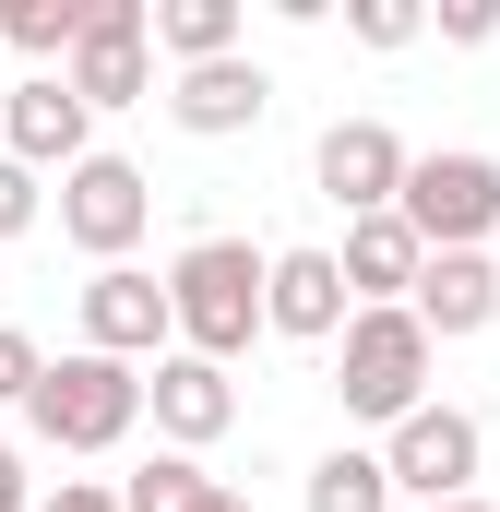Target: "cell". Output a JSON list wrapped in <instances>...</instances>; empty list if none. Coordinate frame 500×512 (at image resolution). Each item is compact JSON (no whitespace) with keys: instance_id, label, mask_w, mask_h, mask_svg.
Segmentation results:
<instances>
[{"instance_id":"1","label":"cell","mask_w":500,"mask_h":512,"mask_svg":"<svg viewBox=\"0 0 500 512\" xmlns=\"http://www.w3.org/2000/svg\"><path fill=\"white\" fill-rule=\"evenodd\" d=\"M167 334H179V358H250V334H262V251L250 239H191V251L167 262Z\"/></svg>"},{"instance_id":"2","label":"cell","mask_w":500,"mask_h":512,"mask_svg":"<svg viewBox=\"0 0 500 512\" xmlns=\"http://www.w3.org/2000/svg\"><path fill=\"white\" fill-rule=\"evenodd\" d=\"M24 417H36V441H60V453H120L131 429H143V370L120 358H48L36 393H24Z\"/></svg>"},{"instance_id":"3","label":"cell","mask_w":500,"mask_h":512,"mask_svg":"<svg viewBox=\"0 0 500 512\" xmlns=\"http://www.w3.org/2000/svg\"><path fill=\"white\" fill-rule=\"evenodd\" d=\"M429 334L405 322V310H346V334H334V393H346V417H370V429H393V417H417L429 405Z\"/></svg>"},{"instance_id":"4","label":"cell","mask_w":500,"mask_h":512,"mask_svg":"<svg viewBox=\"0 0 500 512\" xmlns=\"http://www.w3.org/2000/svg\"><path fill=\"white\" fill-rule=\"evenodd\" d=\"M393 215L417 227V251H489V239H500V155H477V143L405 155Z\"/></svg>"},{"instance_id":"5","label":"cell","mask_w":500,"mask_h":512,"mask_svg":"<svg viewBox=\"0 0 500 512\" xmlns=\"http://www.w3.org/2000/svg\"><path fill=\"white\" fill-rule=\"evenodd\" d=\"M477 465H489V429L465 417V405H417V417H393L381 429V477H393V501H477Z\"/></svg>"},{"instance_id":"6","label":"cell","mask_w":500,"mask_h":512,"mask_svg":"<svg viewBox=\"0 0 500 512\" xmlns=\"http://www.w3.org/2000/svg\"><path fill=\"white\" fill-rule=\"evenodd\" d=\"M60 84L84 96V120H96V108H143V96H155V48H143V0H84V36H72Z\"/></svg>"},{"instance_id":"7","label":"cell","mask_w":500,"mask_h":512,"mask_svg":"<svg viewBox=\"0 0 500 512\" xmlns=\"http://www.w3.org/2000/svg\"><path fill=\"white\" fill-rule=\"evenodd\" d=\"M143 227H155V191H143L131 155H84V167H60V239H72V251L131 262Z\"/></svg>"},{"instance_id":"8","label":"cell","mask_w":500,"mask_h":512,"mask_svg":"<svg viewBox=\"0 0 500 512\" xmlns=\"http://www.w3.org/2000/svg\"><path fill=\"white\" fill-rule=\"evenodd\" d=\"M84 358H120V370L167 358V274H143V262H96L84 274Z\"/></svg>"},{"instance_id":"9","label":"cell","mask_w":500,"mask_h":512,"mask_svg":"<svg viewBox=\"0 0 500 512\" xmlns=\"http://www.w3.org/2000/svg\"><path fill=\"white\" fill-rule=\"evenodd\" d=\"M143 417H155V441H167V453H191V465H203V453L239 429V382H227L215 358H179V346H167V358L143 370Z\"/></svg>"},{"instance_id":"10","label":"cell","mask_w":500,"mask_h":512,"mask_svg":"<svg viewBox=\"0 0 500 512\" xmlns=\"http://www.w3.org/2000/svg\"><path fill=\"white\" fill-rule=\"evenodd\" d=\"M310 179H322V203L358 227V215H393V191H405V131L393 120H334L310 143Z\"/></svg>"},{"instance_id":"11","label":"cell","mask_w":500,"mask_h":512,"mask_svg":"<svg viewBox=\"0 0 500 512\" xmlns=\"http://www.w3.org/2000/svg\"><path fill=\"white\" fill-rule=\"evenodd\" d=\"M262 334H286V346H334L346 334L334 251H262Z\"/></svg>"},{"instance_id":"12","label":"cell","mask_w":500,"mask_h":512,"mask_svg":"<svg viewBox=\"0 0 500 512\" xmlns=\"http://www.w3.org/2000/svg\"><path fill=\"white\" fill-rule=\"evenodd\" d=\"M84 96H72V84H60V72H36V84H12V96H0V155H12V167H36V179H48V167H84V155H96V143H84Z\"/></svg>"},{"instance_id":"13","label":"cell","mask_w":500,"mask_h":512,"mask_svg":"<svg viewBox=\"0 0 500 512\" xmlns=\"http://www.w3.org/2000/svg\"><path fill=\"white\" fill-rule=\"evenodd\" d=\"M489 310H500V262H489V251H429V262H417V286H405V322H417L429 346L489 334Z\"/></svg>"},{"instance_id":"14","label":"cell","mask_w":500,"mask_h":512,"mask_svg":"<svg viewBox=\"0 0 500 512\" xmlns=\"http://www.w3.org/2000/svg\"><path fill=\"white\" fill-rule=\"evenodd\" d=\"M262 108H274V84H262V60H203V72H179V84H167V120L191 131V143H227V131H250L262 120Z\"/></svg>"},{"instance_id":"15","label":"cell","mask_w":500,"mask_h":512,"mask_svg":"<svg viewBox=\"0 0 500 512\" xmlns=\"http://www.w3.org/2000/svg\"><path fill=\"white\" fill-rule=\"evenodd\" d=\"M417 227L405 215H358L346 227V251H334V274H346V310H405V286H417Z\"/></svg>"},{"instance_id":"16","label":"cell","mask_w":500,"mask_h":512,"mask_svg":"<svg viewBox=\"0 0 500 512\" xmlns=\"http://www.w3.org/2000/svg\"><path fill=\"white\" fill-rule=\"evenodd\" d=\"M143 48H155V60H179V72L239 60V0H155V12H143Z\"/></svg>"},{"instance_id":"17","label":"cell","mask_w":500,"mask_h":512,"mask_svg":"<svg viewBox=\"0 0 500 512\" xmlns=\"http://www.w3.org/2000/svg\"><path fill=\"white\" fill-rule=\"evenodd\" d=\"M310 512H393V477H381V453L334 441V453L310 465Z\"/></svg>"},{"instance_id":"18","label":"cell","mask_w":500,"mask_h":512,"mask_svg":"<svg viewBox=\"0 0 500 512\" xmlns=\"http://www.w3.org/2000/svg\"><path fill=\"white\" fill-rule=\"evenodd\" d=\"M72 36H84V0H0V48H24V60H72Z\"/></svg>"},{"instance_id":"19","label":"cell","mask_w":500,"mask_h":512,"mask_svg":"<svg viewBox=\"0 0 500 512\" xmlns=\"http://www.w3.org/2000/svg\"><path fill=\"white\" fill-rule=\"evenodd\" d=\"M215 501V477L191 465V453H155V465H131V489H120V512H203Z\"/></svg>"},{"instance_id":"20","label":"cell","mask_w":500,"mask_h":512,"mask_svg":"<svg viewBox=\"0 0 500 512\" xmlns=\"http://www.w3.org/2000/svg\"><path fill=\"white\" fill-rule=\"evenodd\" d=\"M346 36H358V48H405V36H417V0H358Z\"/></svg>"},{"instance_id":"21","label":"cell","mask_w":500,"mask_h":512,"mask_svg":"<svg viewBox=\"0 0 500 512\" xmlns=\"http://www.w3.org/2000/svg\"><path fill=\"white\" fill-rule=\"evenodd\" d=\"M36 215H48V191H36V167H12V155H0V239H24Z\"/></svg>"},{"instance_id":"22","label":"cell","mask_w":500,"mask_h":512,"mask_svg":"<svg viewBox=\"0 0 500 512\" xmlns=\"http://www.w3.org/2000/svg\"><path fill=\"white\" fill-rule=\"evenodd\" d=\"M36 370H48V358H36V334H24V322H0V405H24Z\"/></svg>"},{"instance_id":"23","label":"cell","mask_w":500,"mask_h":512,"mask_svg":"<svg viewBox=\"0 0 500 512\" xmlns=\"http://www.w3.org/2000/svg\"><path fill=\"white\" fill-rule=\"evenodd\" d=\"M441 36H453V48H489V36H500V0H441Z\"/></svg>"},{"instance_id":"24","label":"cell","mask_w":500,"mask_h":512,"mask_svg":"<svg viewBox=\"0 0 500 512\" xmlns=\"http://www.w3.org/2000/svg\"><path fill=\"white\" fill-rule=\"evenodd\" d=\"M36 512H120V489H96V477H60Z\"/></svg>"},{"instance_id":"25","label":"cell","mask_w":500,"mask_h":512,"mask_svg":"<svg viewBox=\"0 0 500 512\" xmlns=\"http://www.w3.org/2000/svg\"><path fill=\"white\" fill-rule=\"evenodd\" d=\"M0 512H36V501H24V465H12V453H0Z\"/></svg>"},{"instance_id":"26","label":"cell","mask_w":500,"mask_h":512,"mask_svg":"<svg viewBox=\"0 0 500 512\" xmlns=\"http://www.w3.org/2000/svg\"><path fill=\"white\" fill-rule=\"evenodd\" d=\"M203 512H250V501H239V489H215V501H203Z\"/></svg>"},{"instance_id":"27","label":"cell","mask_w":500,"mask_h":512,"mask_svg":"<svg viewBox=\"0 0 500 512\" xmlns=\"http://www.w3.org/2000/svg\"><path fill=\"white\" fill-rule=\"evenodd\" d=\"M441 512H500V501H441Z\"/></svg>"},{"instance_id":"28","label":"cell","mask_w":500,"mask_h":512,"mask_svg":"<svg viewBox=\"0 0 500 512\" xmlns=\"http://www.w3.org/2000/svg\"><path fill=\"white\" fill-rule=\"evenodd\" d=\"M489 334H500V310H489Z\"/></svg>"},{"instance_id":"29","label":"cell","mask_w":500,"mask_h":512,"mask_svg":"<svg viewBox=\"0 0 500 512\" xmlns=\"http://www.w3.org/2000/svg\"><path fill=\"white\" fill-rule=\"evenodd\" d=\"M489 262H500V239H489Z\"/></svg>"}]
</instances>
